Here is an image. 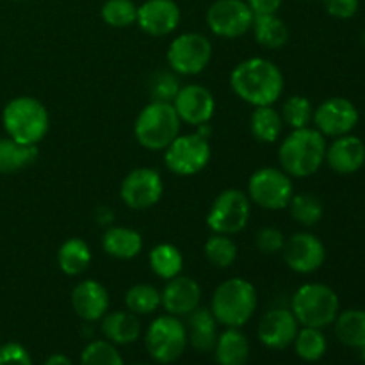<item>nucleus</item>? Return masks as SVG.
<instances>
[{"label":"nucleus","mask_w":365,"mask_h":365,"mask_svg":"<svg viewBox=\"0 0 365 365\" xmlns=\"http://www.w3.org/2000/svg\"><path fill=\"white\" fill-rule=\"evenodd\" d=\"M287 210L296 223L307 228L316 227L323 220L324 214L323 202L316 195H310V192H298V195L294 192L291 202H289Z\"/></svg>","instance_id":"nucleus-33"},{"label":"nucleus","mask_w":365,"mask_h":365,"mask_svg":"<svg viewBox=\"0 0 365 365\" xmlns=\"http://www.w3.org/2000/svg\"><path fill=\"white\" fill-rule=\"evenodd\" d=\"M230 88L235 96L252 107L274 106L284 93L285 78L273 61L250 57L232 70Z\"/></svg>","instance_id":"nucleus-1"},{"label":"nucleus","mask_w":365,"mask_h":365,"mask_svg":"<svg viewBox=\"0 0 365 365\" xmlns=\"http://www.w3.org/2000/svg\"><path fill=\"white\" fill-rule=\"evenodd\" d=\"M285 245V235L284 232L278 230L274 227H266L260 228L257 232L255 237V246L262 255H277L282 252Z\"/></svg>","instance_id":"nucleus-40"},{"label":"nucleus","mask_w":365,"mask_h":365,"mask_svg":"<svg viewBox=\"0 0 365 365\" xmlns=\"http://www.w3.org/2000/svg\"><path fill=\"white\" fill-rule=\"evenodd\" d=\"M182 11L175 0H145L138 7L135 25L152 38H164L180 25Z\"/></svg>","instance_id":"nucleus-17"},{"label":"nucleus","mask_w":365,"mask_h":365,"mask_svg":"<svg viewBox=\"0 0 365 365\" xmlns=\"http://www.w3.org/2000/svg\"><path fill=\"white\" fill-rule=\"evenodd\" d=\"M210 143L196 132L178 134L164 150V164L177 177H192L205 170L210 163Z\"/></svg>","instance_id":"nucleus-11"},{"label":"nucleus","mask_w":365,"mask_h":365,"mask_svg":"<svg viewBox=\"0 0 365 365\" xmlns=\"http://www.w3.org/2000/svg\"><path fill=\"white\" fill-rule=\"evenodd\" d=\"M364 43H365V31H364Z\"/></svg>","instance_id":"nucleus-47"},{"label":"nucleus","mask_w":365,"mask_h":365,"mask_svg":"<svg viewBox=\"0 0 365 365\" xmlns=\"http://www.w3.org/2000/svg\"><path fill=\"white\" fill-rule=\"evenodd\" d=\"M71 307L86 323H96L109 312L110 298L106 285L96 280H82L71 291Z\"/></svg>","instance_id":"nucleus-20"},{"label":"nucleus","mask_w":365,"mask_h":365,"mask_svg":"<svg viewBox=\"0 0 365 365\" xmlns=\"http://www.w3.org/2000/svg\"><path fill=\"white\" fill-rule=\"evenodd\" d=\"M163 195V177L153 168H135L120 185L121 202L132 210L152 209L160 202Z\"/></svg>","instance_id":"nucleus-13"},{"label":"nucleus","mask_w":365,"mask_h":365,"mask_svg":"<svg viewBox=\"0 0 365 365\" xmlns=\"http://www.w3.org/2000/svg\"><path fill=\"white\" fill-rule=\"evenodd\" d=\"M339 296L330 285L305 284L291 299V312L302 327L327 328L339 316Z\"/></svg>","instance_id":"nucleus-6"},{"label":"nucleus","mask_w":365,"mask_h":365,"mask_svg":"<svg viewBox=\"0 0 365 365\" xmlns=\"http://www.w3.org/2000/svg\"><path fill=\"white\" fill-rule=\"evenodd\" d=\"M38 155V146L18 143L9 135L0 138V173L2 175L18 173L25 168L32 166Z\"/></svg>","instance_id":"nucleus-27"},{"label":"nucleus","mask_w":365,"mask_h":365,"mask_svg":"<svg viewBox=\"0 0 365 365\" xmlns=\"http://www.w3.org/2000/svg\"><path fill=\"white\" fill-rule=\"evenodd\" d=\"M255 14L246 0H216L207 9L205 21L214 36L223 39H235L252 31Z\"/></svg>","instance_id":"nucleus-12"},{"label":"nucleus","mask_w":365,"mask_h":365,"mask_svg":"<svg viewBox=\"0 0 365 365\" xmlns=\"http://www.w3.org/2000/svg\"><path fill=\"white\" fill-rule=\"evenodd\" d=\"M0 365H32L31 353L20 342L0 346Z\"/></svg>","instance_id":"nucleus-41"},{"label":"nucleus","mask_w":365,"mask_h":365,"mask_svg":"<svg viewBox=\"0 0 365 365\" xmlns=\"http://www.w3.org/2000/svg\"><path fill=\"white\" fill-rule=\"evenodd\" d=\"M217 365H246L250 359V341L241 328H227L217 335L214 346Z\"/></svg>","instance_id":"nucleus-25"},{"label":"nucleus","mask_w":365,"mask_h":365,"mask_svg":"<svg viewBox=\"0 0 365 365\" xmlns=\"http://www.w3.org/2000/svg\"><path fill=\"white\" fill-rule=\"evenodd\" d=\"M212 43L202 32H184L177 36L168 46V66L182 77H195L212 61Z\"/></svg>","instance_id":"nucleus-9"},{"label":"nucleus","mask_w":365,"mask_h":365,"mask_svg":"<svg viewBox=\"0 0 365 365\" xmlns=\"http://www.w3.org/2000/svg\"><path fill=\"white\" fill-rule=\"evenodd\" d=\"M324 163L331 171L339 175H353L365 164V145L360 138L351 134L335 138L330 146H327Z\"/></svg>","instance_id":"nucleus-21"},{"label":"nucleus","mask_w":365,"mask_h":365,"mask_svg":"<svg viewBox=\"0 0 365 365\" xmlns=\"http://www.w3.org/2000/svg\"><path fill=\"white\" fill-rule=\"evenodd\" d=\"M252 32L255 41L267 50H278L289 41V27L278 14L253 18Z\"/></svg>","instance_id":"nucleus-29"},{"label":"nucleus","mask_w":365,"mask_h":365,"mask_svg":"<svg viewBox=\"0 0 365 365\" xmlns=\"http://www.w3.org/2000/svg\"><path fill=\"white\" fill-rule=\"evenodd\" d=\"M185 317H187V323H185L187 344H191L196 351H212L220 334H217V321L210 309L198 307Z\"/></svg>","instance_id":"nucleus-22"},{"label":"nucleus","mask_w":365,"mask_h":365,"mask_svg":"<svg viewBox=\"0 0 365 365\" xmlns=\"http://www.w3.org/2000/svg\"><path fill=\"white\" fill-rule=\"evenodd\" d=\"M43 365H73V362L63 353H56V355H50Z\"/></svg>","instance_id":"nucleus-44"},{"label":"nucleus","mask_w":365,"mask_h":365,"mask_svg":"<svg viewBox=\"0 0 365 365\" xmlns=\"http://www.w3.org/2000/svg\"><path fill=\"white\" fill-rule=\"evenodd\" d=\"M280 253L289 269L298 274L316 273L327 260V248L323 241L310 232H296L285 239Z\"/></svg>","instance_id":"nucleus-14"},{"label":"nucleus","mask_w":365,"mask_h":365,"mask_svg":"<svg viewBox=\"0 0 365 365\" xmlns=\"http://www.w3.org/2000/svg\"><path fill=\"white\" fill-rule=\"evenodd\" d=\"M102 250L118 260H132L141 253L143 235L134 228L109 227L102 235Z\"/></svg>","instance_id":"nucleus-24"},{"label":"nucleus","mask_w":365,"mask_h":365,"mask_svg":"<svg viewBox=\"0 0 365 365\" xmlns=\"http://www.w3.org/2000/svg\"><path fill=\"white\" fill-rule=\"evenodd\" d=\"M100 14L109 27L125 29L138 20V6L132 0H107Z\"/></svg>","instance_id":"nucleus-37"},{"label":"nucleus","mask_w":365,"mask_h":365,"mask_svg":"<svg viewBox=\"0 0 365 365\" xmlns=\"http://www.w3.org/2000/svg\"><path fill=\"white\" fill-rule=\"evenodd\" d=\"M125 307L135 316H148L160 309V291L150 284H135L125 292Z\"/></svg>","instance_id":"nucleus-34"},{"label":"nucleus","mask_w":365,"mask_h":365,"mask_svg":"<svg viewBox=\"0 0 365 365\" xmlns=\"http://www.w3.org/2000/svg\"><path fill=\"white\" fill-rule=\"evenodd\" d=\"M360 356H362V360L365 362V344L360 348Z\"/></svg>","instance_id":"nucleus-45"},{"label":"nucleus","mask_w":365,"mask_h":365,"mask_svg":"<svg viewBox=\"0 0 365 365\" xmlns=\"http://www.w3.org/2000/svg\"><path fill=\"white\" fill-rule=\"evenodd\" d=\"M2 123L11 139L38 146L48 134L50 114L34 96H16L4 107Z\"/></svg>","instance_id":"nucleus-4"},{"label":"nucleus","mask_w":365,"mask_h":365,"mask_svg":"<svg viewBox=\"0 0 365 365\" xmlns=\"http://www.w3.org/2000/svg\"><path fill=\"white\" fill-rule=\"evenodd\" d=\"M202 302V287L191 277L171 278L160 291V307L175 317H185L196 310Z\"/></svg>","instance_id":"nucleus-19"},{"label":"nucleus","mask_w":365,"mask_h":365,"mask_svg":"<svg viewBox=\"0 0 365 365\" xmlns=\"http://www.w3.org/2000/svg\"><path fill=\"white\" fill-rule=\"evenodd\" d=\"M171 103L182 123L191 125V127L210 123L216 113V98L212 91L200 84L182 86Z\"/></svg>","instance_id":"nucleus-16"},{"label":"nucleus","mask_w":365,"mask_h":365,"mask_svg":"<svg viewBox=\"0 0 365 365\" xmlns=\"http://www.w3.org/2000/svg\"><path fill=\"white\" fill-rule=\"evenodd\" d=\"M250 202L264 210H284L287 209L294 184L292 177H289L282 168L264 166L253 171L246 189Z\"/></svg>","instance_id":"nucleus-7"},{"label":"nucleus","mask_w":365,"mask_h":365,"mask_svg":"<svg viewBox=\"0 0 365 365\" xmlns=\"http://www.w3.org/2000/svg\"><path fill=\"white\" fill-rule=\"evenodd\" d=\"M139 365H148V364H139Z\"/></svg>","instance_id":"nucleus-48"},{"label":"nucleus","mask_w":365,"mask_h":365,"mask_svg":"<svg viewBox=\"0 0 365 365\" xmlns=\"http://www.w3.org/2000/svg\"><path fill=\"white\" fill-rule=\"evenodd\" d=\"M182 86L178 84V77L175 71H157L150 81V95L157 102H173Z\"/></svg>","instance_id":"nucleus-39"},{"label":"nucleus","mask_w":365,"mask_h":365,"mask_svg":"<svg viewBox=\"0 0 365 365\" xmlns=\"http://www.w3.org/2000/svg\"><path fill=\"white\" fill-rule=\"evenodd\" d=\"M292 344H294L296 355L302 360H305V362H317V360H321L328 348L327 335L323 334V330L310 327H303L302 330H298V335H296Z\"/></svg>","instance_id":"nucleus-35"},{"label":"nucleus","mask_w":365,"mask_h":365,"mask_svg":"<svg viewBox=\"0 0 365 365\" xmlns=\"http://www.w3.org/2000/svg\"><path fill=\"white\" fill-rule=\"evenodd\" d=\"M145 346L148 355L159 364H173L184 355L187 346L185 324L178 317L166 314L148 324L145 334Z\"/></svg>","instance_id":"nucleus-8"},{"label":"nucleus","mask_w":365,"mask_h":365,"mask_svg":"<svg viewBox=\"0 0 365 365\" xmlns=\"http://www.w3.org/2000/svg\"><path fill=\"white\" fill-rule=\"evenodd\" d=\"M148 264L152 273L160 280H171V278L182 274L184 269V255L180 250L170 242H160L153 246L148 253Z\"/></svg>","instance_id":"nucleus-30"},{"label":"nucleus","mask_w":365,"mask_h":365,"mask_svg":"<svg viewBox=\"0 0 365 365\" xmlns=\"http://www.w3.org/2000/svg\"><path fill=\"white\" fill-rule=\"evenodd\" d=\"M246 4L255 16H262V14H278L284 0H246Z\"/></svg>","instance_id":"nucleus-43"},{"label":"nucleus","mask_w":365,"mask_h":365,"mask_svg":"<svg viewBox=\"0 0 365 365\" xmlns=\"http://www.w3.org/2000/svg\"><path fill=\"white\" fill-rule=\"evenodd\" d=\"M102 334L114 346L134 344L141 337V321L128 310L107 312L102 317Z\"/></svg>","instance_id":"nucleus-23"},{"label":"nucleus","mask_w":365,"mask_h":365,"mask_svg":"<svg viewBox=\"0 0 365 365\" xmlns=\"http://www.w3.org/2000/svg\"><path fill=\"white\" fill-rule=\"evenodd\" d=\"M360 120L359 109L355 103L342 96H331L324 100L317 109H314V120L316 130H319L324 138H341V135L351 134Z\"/></svg>","instance_id":"nucleus-15"},{"label":"nucleus","mask_w":365,"mask_h":365,"mask_svg":"<svg viewBox=\"0 0 365 365\" xmlns=\"http://www.w3.org/2000/svg\"><path fill=\"white\" fill-rule=\"evenodd\" d=\"M334 324L335 335L344 346L360 349L365 344V310H344L335 317Z\"/></svg>","instance_id":"nucleus-31"},{"label":"nucleus","mask_w":365,"mask_h":365,"mask_svg":"<svg viewBox=\"0 0 365 365\" xmlns=\"http://www.w3.org/2000/svg\"><path fill=\"white\" fill-rule=\"evenodd\" d=\"M81 365H125L116 346L109 341H93L82 349Z\"/></svg>","instance_id":"nucleus-38"},{"label":"nucleus","mask_w":365,"mask_h":365,"mask_svg":"<svg viewBox=\"0 0 365 365\" xmlns=\"http://www.w3.org/2000/svg\"><path fill=\"white\" fill-rule=\"evenodd\" d=\"M327 139L316 128L292 130L278 148L280 168L294 178H307L316 175L327 159Z\"/></svg>","instance_id":"nucleus-2"},{"label":"nucleus","mask_w":365,"mask_h":365,"mask_svg":"<svg viewBox=\"0 0 365 365\" xmlns=\"http://www.w3.org/2000/svg\"><path fill=\"white\" fill-rule=\"evenodd\" d=\"M259 296L252 282L234 277L220 284L210 299V312L225 328H242L257 310Z\"/></svg>","instance_id":"nucleus-3"},{"label":"nucleus","mask_w":365,"mask_h":365,"mask_svg":"<svg viewBox=\"0 0 365 365\" xmlns=\"http://www.w3.org/2000/svg\"><path fill=\"white\" fill-rule=\"evenodd\" d=\"M323 6L330 16L339 20H349L356 14L360 0H323Z\"/></svg>","instance_id":"nucleus-42"},{"label":"nucleus","mask_w":365,"mask_h":365,"mask_svg":"<svg viewBox=\"0 0 365 365\" xmlns=\"http://www.w3.org/2000/svg\"><path fill=\"white\" fill-rule=\"evenodd\" d=\"M203 255L216 269H228L237 260L239 250L230 235L212 234L203 245Z\"/></svg>","instance_id":"nucleus-32"},{"label":"nucleus","mask_w":365,"mask_h":365,"mask_svg":"<svg viewBox=\"0 0 365 365\" xmlns=\"http://www.w3.org/2000/svg\"><path fill=\"white\" fill-rule=\"evenodd\" d=\"M280 114L284 125H287L291 130H298V128L310 127L314 120V106L303 95L289 96L284 102V106H282Z\"/></svg>","instance_id":"nucleus-36"},{"label":"nucleus","mask_w":365,"mask_h":365,"mask_svg":"<svg viewBox=\"0 0 365 365\" xmlns=\"http://www.w3.org/2000/svg\"><path fill=\"white\" fill-rule=\"evenodd\" d=\"M91 248L81 237H70L57 250V266L66 277H81L91 264Z\"/></svg>","instance_id":"nucleus-26"},{"label":"nucleus","mask_w":365,"mask_h":365,"mask_svg":"<svg viewBox=\"0 0 365 365\" xmlns=\"http://www.w3.org/2000/svg\"><path fill=\"white\" fill-rule=\"evenodd\" d=\"M284 127L280 110L274 109L273 106L253 107V113L250 116V132L259 143H264V145L277 143L284 132Z\"/></svg>","instance_id":"nucleus-28"},{"label":"nucleus","mask_w":365,"mask_h":365,"mask_svg":"<svg viewBox=\"0 0 365 365\" xmlns=\"http://www.w3.org/2000/svg\"><path fill=\"white\" fill-rule=\"evenodd\" d=\"M14 2H29V0H14Z\"/></svg>","instance_id":"nucleus-46"},{"label":"nucleus","mask_w":365,"mask_h":365,"mask_svg":"<svg viewBox=\"0 0 365 365\" xmlns=\"http://www.w3.org/2000/svg\"><path fill=\"white\" fill-rule=\"evenodd\" d=\"M252 217V202L241 189H225L210 205L207 227L212 234L237 235L248 227Z\"/></svg>","instance_id":"nucleus-10"},{"label":"nucleus","mask_w":365,"mask_h":365,"mask_svg":"<svg viewBox=\"0 0 365 365\" xmlns=\"http://www.w3.org/2000/svg\"><path fill=\"white\" fill-rule=\"evenodd\" d=\"M299 323L291 309H273L266 312L257 328L260 344L269 349H285L292 346L298 335Z\"/></svg>","instance_id":"nucleus-18"},{"label":"nucleus","mask_w":365,"mask_h":365,"mask_svg":"<svg viewBox=\"0 0 365 365\" xmlns=\"http://www.w3.org/2000/svg\"><path fill=\"white\" fill-rule=\"evenodd\" d=\"M182 121L173 103L152 100L139 110L134 121V138L150 152H164L180 134Z\"/></svg>","instance_id":"nucleus-5"}]
</instances>
